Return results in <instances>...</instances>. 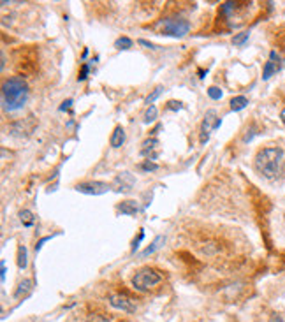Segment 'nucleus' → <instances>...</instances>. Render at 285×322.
I'll return each instance as SVG.
<instances>
[{"label":"nucleus","instance_id":"obj_1","mask_svg":"<svg viewBox=\"0 0 285 322\" xmlns=\"http://www.w3.org/2000/svg\"><path fill=\"white\" fill-rule=\"evenodd\" d=\"M29 99V86H27L25 79L20 76H13V78L6 79L2 85V104H4L6 111H16Z\"/></svg>","mask_w":285,"mask_h":322},{"label":"nucleus","instance_id":"obj_2","mask_svg":"<svg viewBox=\"0 0 285 322\" xmlns=\"http://www.w3.org/2000/svg\"><path fill=\"white\" fill-rule=\"evenodd\" d=\"M283 168V150L278 146H269L259 150L255 155V169L264 178L273 180L281 173Z\"/></svg>","mask_w":285,"mask_h":322},{"label":"nucleus","instance_id":"obj_3","mask_svg":"<svg viewBox=\"0 0 285 322\" xmlns=\"http://www.w3.org/2000/svg\"><path fill=\"white\" fill-rule=\"evenodd\" d=\"M162 282V275L153 268H141L139 271H136V275L132 276V287L139 292H146V290L153 289L155 285Z\"/></svg>","mask_w":285,"mask_h":322},{"label":"nucleus","instance_id":"obj_4","mask_svg":"<svg viewBox=\"0 0 285 322\" xmlns=\"http://www.w3.org/2000/svg\"><path fill=\"white\" fill-rule=\"evenodd\" d=\"M188 30H190V25L183 18H167L162 23V34L171 37H183L188 34Z\"/></svg>","mask_w":285,"mask_h":322},{"label":"nucleus","instance_id":"obj_5","mask_svg":"<svg viewBox=\"0 0 285 322\" xmlns=\"http://www.w3.org/2000/svg\"><path fill=\"white\" fill-rule=\"evenodd\" d=\"M108 301L115 310H122L125 313H134L137 310L136 301L125 292H111L108 296Z\"/></svg>","mask_w":285,"mask_h":322},{"label":"nucleus","instance_id":"obj_6","mask_svg":"<svg viewBox=\"0 0 285 322\" xmlns=\"http://www.w3.org/2000/svg\"><path fill=\"white\" fill-rule=\"evenodd\" d=\"M218 127H220V118L217 116V111H215V109L206 111L204 120H202V125H201V136H199V141H201L202 144L208 143L209 134H211L213 130H217Z\"/></svg>","mask_w":285,"mask_h":322},{"label":"nucleus","instance_id":"obj_7","mask_svg":"<svg viewBox=\"0 0 285 322\" xmlns=\"http://www.w3.org/2000/svg\"><path fill=\"white\" fill-rule=\"evenodd\" d=\"M111 185L104 182H83V183H78L76 190L81 194H87V196H102V194L109 192Z\"/></svg>","mask_w":285,"mask_h":322},{"label":"nucleus","instance_id":"obj_8","mask_svg":"<svg viewBox=\"0 0 285 322\" xmlns=\"http://www.w3.org/2000/svg\"><path fill=\"white\" fill-rule=\"evenodd\" d=\"M281 69V58L276 51H271L269 58H267L266 65H264V71H262V79H269L271 76H274L278 71Z\"/></svg>","mask_w":285,"mask_h":322},{"label":"nucleus","instance_id":"obj_9","mask_svg":"<svg viewBox=\"0 0 285 322\" xmlns=\"http://www.w3.org/2000/svg\"><path fill=\"white\" fill-rule=\"evenodd\" d=\"M134 183H136V178H134L130 173H120V175H116V178L113 180V187H115V190H118V192H129V190H132Z\"/></svg>","mask_w":285,"mask_h":322},{"label":"nucleus","instance_id":"obj_10","mask_svg":"<svg viewBox=\"0 0 285 322\" xmlns=\"http://www.w3.org/2000/svg\"><path fill=\"white\" fill-rule=\"evenodd\" d=\"M159 139L157 137H152V139H146L145 143H143V148H141V155L143 157H148V160H153V158H157V155H159Z\"/></svg>","mask_w":285,"mask_h":322},{"label":"nucleus","instance_id":"obj_11","mask_svg":"<svg viewBox=\"0 0 285 322\" xmlns=\"http://www.w3.org/2000/svg\"><path fill=\"white\" fill-rule=\"evenodd\" d=\"M123 141H125V130H123L120 125H116L111 134V137H109V144H111L113 148H120L123 144Z\"/></svg>","mask_w":285,"mask_h":322},{"label":"nucleus","instance_id":"obj_12","mask_svg":"<svg viewBox=\"0 0 285 322\" xmlns=\"http://www.w3.org/2000/svg\"><path fill=\"white\" fill-rule=\"evenodd\" d=\"M116 210L120 211V213H123V215H136L137 213V203L136 201H122V203L116 206Z\"/></svg>","mask_w":285,"mask_h":322},{"label":"nucleus","instance_id":"obj_13","mask_svg":"<svg viewBox=\"0 0 285 322\" xmlns=\"http://www.w3.org/2000/svg\"><path fill=\"white\" fill-rule=\"evenodd\" d=\"M229 106H231V111H241V109H245L248 106V99L245 95H238L234 99H231Z\"/></svg>","mask_w":285,"mask_h":322},{"label":"nucleus","instance_id":"obj_14","mask_svg":"<svg viewBox=\"0 0 285 322\" xmlns=\"http://www.w3.org/2000/svg\"><path fill=\"white\" fill-rule=\"evenodd\" d=\"M27 264H29V261H27V247L25 245H20L18 247V268L27 269Z\"/></svg>","mask_w":285,"mask_h":322},{"label":"nucleus","instance_id":"obj_15","mask_svg":"<svg viewBox=\"0 0 285 322\" xmlns=\"http://www.w3.org/2000/svg\"><path fill=\"white\" fill-rule=\"evenodd\" d=\"M20 220L23 222V226L25 227H32L34 226V213L30 210H23L22 213H20Z\"/></svg>","mask_w":285,"mask_h":322},{"label":"nucleus","instance_id":"obj_16","mask_svg":"<svg viewBox=\"0 0 285 322\" xmlns=\"http://www.w3.org/2000/svg\"><path fill=\"white\" fill-rule=\"evenodd\" d=\"M30 289H32V280H23V282H20L18 289H16L15 297H22L23 294H27Z\"/></svg>","mask_w":285,"mask_h":322},{"label":"nucleus","instance_id":"obj_17","mask_svg":"<svg viewBox=\"0 0 285 322\" xmlns=\"http://www.w3.org/2000/svg\"><path fill=\"white\" fill-rule=\"evenodd\" d=\"M164 240H166V238H164V236H157L155 240H153V243L150 245V247L146 248L145 252H143V257H146V255L153 254V252H155L157 248H160V243H164Z\"/></svg>","mask_w":285,"mask_h":322},{"label":"nucleus","instance_id":"obj_18","mask_svg":"<svg viewBox=\"0 0 285 322\" xmlns=\"http://www.w3.org/2000/svg\"><path fill=\"white\" fill-rule=\"evenodd\" d=\"M83 322H111V317L106 313H90Z\"/></svg>","mask_w":285,"mask_h":322},{"label":"nucleus","instance_id":"obj_19","mask_svg":"<svg viewBox=\"0 0 285 322\" xmlns=\"http://www.w3.org/2000/svg\"><path fill=\"white\" fill-rule=\"evenodd\" d=\"M115 48L116 50H129V48H132V39H129V37H120V39H116Z\"/></svg>","mask_w":285,"mask_h":322},{"label":"nucleus","instance_id":"obj_20","mask_svg":"<svg viewBox=\"0 0 285 322\" xmlns=\"http://www.w3.org/2000/svg\"><path fill=\"white\" fill-rule=\"evenodd\" d=\"M157 115H159V111H157V107H155V106H150L148 109H146V113H145V123L155 122Z\"/></svg>","mask_w":285,"mask_h":322},{"label":"nucleus","instance_id":"obj_21","mask_svg":"<svg viewBox=\"0 0 285 322\" xmlns=\"http://www.w3.org/2000/svg\"><path fill=\"white\" fill-rule=\"evenodd\" d=\"M162 90H164V88H162V86H157V88H155V90H153V92H152V93H150V95H148V97H146L145 104H148V107H150V106H153V102H155V100H157V99H159V95H160V93H162Z\"/></svg>","mask_w":285,"mask_h":322},{"label":"nucleus","instance_id":"obj_22","mask_svg":"<svg viewBox=\"0 0 285 322\" xmlns=\"http://www.w3.org/2000/svg\"><path fill=\"white\" fill-rule=\"evenodd\" d=\"M248 36H250L248 32H239L238 36L232 37V44H234V46H243V44L248 41Z\"/></svg>","mask_w":285,"mask_h":322},{"label":"nucleus","instance_id":"obj_23","mask_svg":"<svg viewBox=\"0 0 285 322\" xmlns=\"http://www.w3.org/2000/svg\"><path fill=\"white\" fill-rule=\"evenodd\" d=\"M208 95L211 100H220L222 99V90L218 86H209L208 88Z\"/></svg>","mask_w":285,"mask_h":322},{"label":"nucleus","instance_id":"obj_24","mask_svg":"<svg viewBox=\"0 0 285 322\" xmlns=\"http://www.w3.org/2000/svg\"><path fill=\"white\" fill-rule=\"evenodd\" d=\"M139 168L143 169V171H157V169H159V166H157L153 160H143L139 164Z\"/></svg>","mask_w":285,"mask_h":322},{"label":"nucleus","instance_id":"obj_25","mask_svg":"<svg viewBox=\"0 0 285 322\" xmlns=\"http://www.w3.org/2000/svg\"><path fill=\"white\" fill-rule=\"evenodd\" d=\"M166 109H169V111H180V109H183V104H181L180 100H169V102L166 104Z\"/></svg>","mask_w":285,"mask_h":322},{"label":"nucleus","instance_id":"obj_26","mask_svg":"<svg viewBox=\"0 0 285 322\" xmlns=\"http://www.w3.org/2000/svg\"><path fill=\"white\" fill-rule=\"evenodd\" d=\"M88 72H90V65L88 64L81 65V71H80V74H78V81H85V79L88 78Z\"/></svg>","mask_w":285,"mask_h":322},{"label":"nucleus","instance_id":"obj_27","mask_svg":"<svg viewBox=\"0 0 285 322\" xmlns=\"http://www.w3.org/2000/svg\"><path fill=\"white\" fill-rule=\"evenodd\" d=\"M143 238H145V231L141 229V231H139V236H137L136 240L132 241V248H130V252H132V254L137 250V247H139V243H141V241H143Z\"/></svg>","mask_w":285,"mask_h":322},{"label":"nucleus","instance_id":"obj_28","mask_svg":"<svg viewBox=\"0 0 285 322\" xmlns=\"http://www.w3.org/2000/svg\"><path fill=\"white\" fill-rule=\"evenodd\" d=\"M71 104H73V100L67 99V100H65V102L60 106V111H69V109H71Z\"/></svg>","mask_w":285,"mask_h":322},{"label":"nucleus","instance_id":"obj_29","mask_svg":"<svg viewBox=\"0 0 285 322\" xmlns=\"http://www.w3.org/2000/svg\"><path fill=\"white\" fill-rule=\"evenodd\" d=\"M139 44H143V46L150 48V50H157V46H155V44L148 43V41H145V39H141V41H139Z\"/></svg>","mask_w":285,"mask_h":322},{"label":"nucleus","instance_id":"obj_30","mask_svg":"<svg viewBox=\"0 0 285 322\" xmlns=\"http://www.w3.org/2000/svg\"><path fill=\"white\" fill-rule=\"evenodd\" d=\"M269 322H285V320L281 318V315L274 313V315H271V317H269Z\"/></svg>","mask_w":285,"mask_h":322},{"label":"nucleus","instance_id":"obj_31","mask_svg":"<svg viewBox=\"0 0 285 322\" xmlns=\"http://www.w3.org/2000/svg\"><path fill=\"white\" fill-rule=\"evenodd\" d=\"M6 273H8V269H6V262L2 261V275H0V278H2V282L6 280Z\"/></svg>","mask_w":285,"mask_h":322},{"label":"nucleus","instance_id":"obj_32","mask_svg":"<svg viewBox=\"0 0 285 322\" xmlns=\"http://www.w3.org/2000/svg\"><path fill=\"white\" fill-rule=\"evenodd\" d=\"M281 120H283V122H285V109H283V111H281Z\"/></svg>","mask_w":285,"mask_h":322}]
</instances>
